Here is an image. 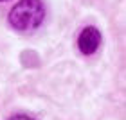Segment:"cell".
Returning <instances> with one entry per match:
<instances>
[{"mask_svg": "<svg viewBox=\"0 0 126 120\" xmlns=\"http://www.w3.org/2000/svg\"><path fill=\"white\" fill-rule=\"evenodd\" d=\"M45 7L40 0H22L11 9L9 24L20 32H29L43 22Z\"/></svg>", "mask_w": 126, "mask_h": 120, "instance_id": "6da1fadb", "label": "cell"}, {"mask_svg": "<svg viewBox=\"0 0 126 120\" xmlns=\"http://www.w3.org/2000/svg\"><path fill=\"white\" fill-rule=\"evenodd\" d=\"M99 45H101V32L95 27H85L78 36V48L85 56H92L94 52H97Z\"/></svg>", "mask_w": 126, "mask_h": 120, "instance_id": "7a4b0ae2", "label": "cell"}, {"mask_svg": "<svg viewBox=\"0 0 126 120\" xmlns=\"http://www.w3.org/2000/svg\"><path fill=\"white\" fill-rule=\"evenodd\" d=\"M9 120H34V118L27 117V115H15V117H11Z\"/></svg>", "mask_w": 126, "mask_h": 120, "instance_id": "3957f363", "label": "cell"}, {"mask_svg": "<svg viewBox=\"0 0 126 120\" xmlns=\"http://www.w3.org/2000/svg\"><path fill=\"white\" fill-rule=\"evenodd\" d=\"M0 2H5V0H0Z\"/></svg>", "mask_w": 126, "mask_h": 120, "instance_id": "277c9868", "label": "cell"}]
</instances>
